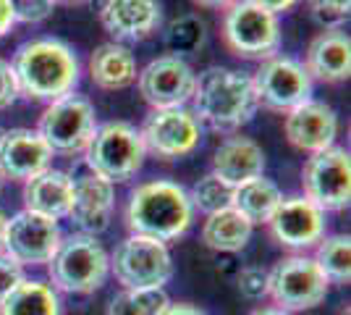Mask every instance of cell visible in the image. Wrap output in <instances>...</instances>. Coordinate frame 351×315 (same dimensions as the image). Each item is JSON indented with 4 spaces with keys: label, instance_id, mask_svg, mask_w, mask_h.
<instances>
[{
    "label": "cell",
    "instance_id": "cell-21",
    "mask_svg": "<svg viewBox=\"0 0 351 315\" xmlns=\"http://www.w3.org/2000/svg\"><path fill=\"white\" fill-rule=\"evenodd\" d=\"M218 179L231 187H239L249 179H257L265 174V152L249 137H228L220 142L213 155V171Z\"/></svg>",
    "mask_w": 351,
    "mask_h": 315
},
{
    "label": "cell",
    "instance_id": "cell-30",
    "mask_svg": "<svg viewBox=\"0 0 351 315\" xmlns=\"http://www.w3.org/2000/svg\"><path fill=\"white\" fill-rule=\"evenodd\" d=\"M231 200H234V187L226 184L223 179H218L215 174H207L197 181L189 189V202L194 210L199 213H218L223 208H231Z\"/></svg>",
    "mask_w": 351,
    "mask_h": 315
},
{
    "label": "cell",
    "instance_id": "cell-13",
    "mask_svg": "<svg viewBox=\"0 0 351 315\" xmlns=\"http://www.w3.org/2000/svg\"><path fill=\"white\" fill-rule=\"evenodd\" d=\"M60 242L63 231L58 221L24 208L8 218L3 253H8L19 266H47L58 253Z\"/></svg>",
    "mask_w": 351,
    "mask_h": 315
},
{
    "label": "cell",
    "instance_id": "cell-8",
    "mask_svg": "<svg viewBox=\"0 0 351 315\" xmlns=\"http://www.w3.org/2000/svg\"><path fill=\"white\" fill-rule=\"evenodd\" d=\"M328 276L315 257L289 255L267 270V297L283 313L312 310L328 297Z\"/></svg>",
    "mask_w": 351,
    "mask_h": 315
},
{
    "label": "cell",
    "instance_id": "cell-36",
    "mask_svg": "<svg viewBox=\"0 0 351 315\" xmlns=\"http://www.w3.org/2000/svg\"><path fill=\"white\" fill-rule=\"evenodd\" d=\"M16 24V3L14 0H0V37H5Z\"/></svg>",
    "mask_w": 351,
    "mask_h": 315
},
{
    "label": "cell",
    "instance_id": "cell-14",
    "mask_svg": "<svg viewBox=\"0 0 351 315\" xmlns=\"http://www.w3.org/2000/svg\"><path fill=\"white\" fill-rule=\"evenodd\" d=\"M194 79H197V74L191 71L189 63L168 53V56L149 60L136 74V87L152 110L184 108L191 100Z\"/></svg>",
    "mask_w": 351,
    "mask_h": 315
},
{
    "label": "cell",
    "instance_id": "cell-25",
    "mask_svg": "<svg viewBox=\"0 0 351 315\" xmlns=\"http://www.w3.org/2000/svg\"><path fill=\"white\" fill-rule=\"evenodd\" d=\"M280 200H283V195H280L278 184L273 179L257 176V179H249L234 187L231 208L239 210L252 226H257L270 221V215L280 205Z\"/></svg>",
    "mask_w": 351,
    "mask_h": 315
},
{
    "label": "cell",
    "instance_id": "cell-28",
    "mask_svg": "<svg viewBox=\"0 0 351 315\" xmlns=\"http://www.w3.org/2000/svg\"><path fill=\"white\" fill-rule=\"evenodd\" d=\"M207 24L197 14L176 16L173 21L162 32V43L171 50V56H184V53H194L205 45Z\"/></svg>",
    "mask_w": 351,
    "mask_h": 315
},
{
    "label": "cell",
    "instance_id": "cell-42",
    "mask_svg": "<svg viewBox=\"0 0 351 315\" xmlns=\"http://www.w3.org/2000/svg\"><path fill=\"white\" fill-rule=\"evenodd\" d=\"M56 3H79V0H56Z\"/></svg>",
    "mask_w": 351,
    "mask_h": 315
},
{
    "label": "cell",
    "instance_id": "cell-39",
    "mask_svg": "<svg viewBox=\"0 0 351 315\" xmlns=\"http://www.w3.org/2000/svg\"><path fill=\"white\" fill-rule=\"evenodd\" d=\"M194 3H197V5H199V8H223V11H226V8H228V5H234L236 0H194Z\"/></svg>",
    "mask_w": 351,
    "mask_h": 315
},
{
    "label": "cell",
    "instance_id": "cell-17",
    "mask_svg": "<svg viewBox=\"0 0 351 315\" xmlns=\"http://www.w3.org/2000/svg\"><path fill=\"white\" fill-rule=\"evenodd\" d=\"M53 150L37 129H5L0 132V176L3 181H29L47 171Z\"/></svg>",
    "mask_w": 351,
    "mask_h": 315
},
{
    "label": "cell",
    "instance_id": "cell-22",
    "mask_svg": "<svg viewBox=\"0 0 351 315\" xmlns=\"http://www.w3.org/2000/svg\"><path fill=\"white\" fill-rule=\"evenodd\" d=\"M24 202H27V210L47 215L53 221L69 218L73 202V179L66 171L47 168L34 179L24 181Z\"/></svg>",
    "mask_w": 351,
    "mask_h": 315
},
{
    "label": "cell",
    "instance_id": "cell-29",
    "mask_svg": "<svg viewBox=\"0 0 351 315\" xmlns=\"http://www.w3.org/2000/svg\"><path fill=\"white\" fill-rule=\"evenodd\" d=\"M168 302L162 289H123L110 300L105 315H160Z\"/></svg>",
    "mask_w": 351,
    "mask_h": 315
},
{
    "label": "cell",
    "instance_id": "cell-24",
    "mask_svg": "<svg viewBox=\"0 0 351 315\" xmlns=\"http://www.w3.org/2000/svg\"><path fill=\"white\" fill-rule=\"evenodd\" d=\"M252 229L254 226L236 208H223L207 215L202 224V242L215 253H241L252 240Z\"/></svg>",
    "mask_w": 351,
    "mask_h": 315
},
{
    "label": "cell",
    "instance_id": "cell-12",
    "mask_svg": "<svg viewBox=\"0 0 351 315\" xmlns=\"http://www.w3.org/2000/svg\"><path fill=\"white\" fill-rule=\"evenodd\" d=\"M139 135L145 142V150L152 152L158 161H178L199 148L202 124L186 105L184 108H162V110H152L147 116Z\"/></svg>",
    "mask_w": 351,
    "mask_h": 315
},
{
    "label": "cell",
    "instance_id": "cell-27",
    "mask_svg": "<svg viewBox=\"0 0 351 315\" xmlns=\"http://www.w3.org/2000/svg\"><path fill=\"white\" fill-rule=\"evenodd\" d=\"M315 263L328 276V281L336 284H349L351 279V240L346 234H336L320 240L317 253H315Z\"/></svg>",
    "mask_w": 351,
    "mask_h": 315
},
{
    "label": "cell",
    "instance_id": "cell-23",
    "mask_svg": "<svg viewBox=\"0 0 351 315\" xmlns=\"http://www.w3.org/2000/svg\"><path fill=\"white\" fill-rule=\"evenodd\" d=\"M136 58L121 43H103L89 56V79L100 90H126L136 82Z\"/></svg>",
    "mask_w": 351,
    "mask_h": 315
},
{
    "label": "cell",
    "instance_id": "cell-34",
    "mask_svg": "<svg viewBox=\"0 0 351 315\" xmlns=\"http://www.w3.org/2000/svg\"><path fill=\"white\" fill-rule=\"evenodd\" d=\"M14 3L16 21H24V24H40L56 8V0H14Z\"/></svg>",
    "mask_w": 351,
    "mask_h": 315
},
{
    "label": "cell",
    "instance_id": "cell-32",
    "mask_svg": "<svg viewBox=\"0 0 351 315\" xmlns=\"http://www.w3.org/2000/svg\"><path fill=\"white\" fill-rule=\"evenodd\" d=\"M307 5L315 14V19H320L322 24L341 21L351 11V0H307ZM333 27H338V24H333Z\"/></svg>",
    "mask_w": 351,
    "mask_h": 315
},
{
    "label": "cell",
    "instance_id": "cell-19",
    "mask_svg": "<svg viewBox=\"0 0 351 315\" xmlns=\"http://www.w3.org/2000/svg\"><path fill=\"white\" fill-rule=\"evenodd\" d=\"M105 32L118 40H147L160 30L162 11L158 0H105L100 11Z\"/></svg>",
    "mask_w": 351,
    "mask_h": 315
},
{
    "label": "cell",
    "instance_id": "cell-9",
    "mask_svg": "<svg viewBox=\"0 0 351 315\" xmlns=\"http://www.w3.org/2000/svg\"><path fill=\"white\" fill-rule=\"evenodd\" d=\"M97 129L95 105L82 95H66L47 103L40 116L37 132L47 142L53 155H79L87 150L89 139Z\"/></svg>",
    "mask_w": 351,
    "mask_h": 315
},
{
    "label": "cell",
    "instance_id": "cell-31",
    "mask_svg": "<svg viewBox=\"0 0 351 315\" xmlns=\"http://www.w3.org/2000/svg\"><path fill=\"white\" fill-rule=\"evenodd\" d=\"M236 286H239L241 297L263 300V297H267V270L260 268V266H247V268L239 270Z\"/></svg>",
    "mask_w": 351,
    "mask_h": 315
},
{
    "label": "cell",
    "instance_id": "cell-26",
    "mask_svg": "<svg viewBox=\"0 0 351 315\" xmlns=\"http://www.w3.org/2000/svg\"><path fill=\"white\" fill-rule=\"evenodd\" d=\"M0 315H60L58 292L45 281L24 279L0 302Z\"/></svg>",
    "mask_w": 351,
    "mask_h": 315
},
{
    "label": "cell",
    "instance_id": "cell-18",
    "mask_svg": "<svg viewBox=\"0 0 351 315\" xmlns=\"http://www.w3.org/2000/svg\"><path fill=\"white\" fill-rule=\"evenodd\" d=\"M113 184L97 174H82L73 179V202L69 210L71 224L79 229V234L87 237H97L110 226V215H113Z\"/></svg>",
    "mask_w": 351,
    "mask_h": 315
},
{
    "label": "cell",
    "instance_id": "cell-5",
    "mask_svg": "<svg viewBox=\"0 0 351 315\" xmlns=\"http://www.w3.org/2000/svg\"><path fill=\"white\" fill-rule=\"evenodd\" d=\"M50 286L69 294H92L105 284L110 273V255L97 237L71 234L63 237L58 253L47 263Z\"/></svg>",
    "mask_w": 351,
    "mask_h": 315
},
{
    "label": "cell",
    "instance_id": "cell-3",
    "mask_svg": "<svg viewBox=\"0 0 351 315\" xmlns=\"http://www.w3.org/2000/svg\"><path fill=\"white\" fill-rule=\"evenodd\" d=\"M191 221H194V208L189 202V192L181 184L168 179L139 184L126 205L129 231L160 242L184 237Z\"/></svg>",
    "mask_w": 351,
    "mask_h": 315
},
{
    "label": "cell",
    "instance_id": "cell-1",
    "mask_svg": "<svg viewBox=\"0 0 351 315\" xmlns=\"http://www.w3.org/2000/svg\"><path fill=\"white\" fill-rule=\"evenodd\" d=\"M11 66L19 84V97L37 103H53L73 95L82 76L73 47L56 37H37L19 45Z\"/></svg>",
    "mask_w": 351,
    "mask_h": 315
},
{
    "label": "cell",
    "instance_id": "cell-2",
    "mask_svg": "<svg viewBox=\"0 0 351 315\" xmlns=\"http://www.w3.org/2000/svg\"><path fill=\"white\" fill-rule=\"evenodd\" d=\"M191 103L199 124L223 135H234L247 126L260 108L252 76L226 66H210L194 79Z\"/></svg>",
    "mask_w": 351,
    "mask_h": 315
},
{
    "label": "cell",
    "instance_id": "cell-16",
    "mask_svg": "<svg viewBox=\"0 0 351 315\" xmlns=\"http://www.w3.org/2000/svg\"><path fill=\"white\" fill-rule=\"evenodd\" d=\"M283 135L289 145L302 152H322L336 145L338 137V116L336 110L322 100L309 97L302 105L291 108L283 119Z\"/></svg>",
    "mask_w": 351,
    "mask_h": 315
},
{
    "label": "cell",
    "instance_id": "cell-20",
    "mask_svg": "<svg viewBox=\"0 0 351 315\" xmlns=\"http://www.w3.org/2000/svg\"><path fill=\"white\" fill-rule=\"evenodd\" d=\"M304 69L312 76V82L338 84L346 82L351 74V40L341 27L322 30L307 47Z\"/></svg>",
    "mask_w": 351,
    "mask_h": 315
},
{
    "label": "cell",
    "instance_id": "cell-11",
    "mask_svg": "<svg viewBox=\"0 0 351 315\" xmlns=\"http://www.w3.org/2000/svg\"><path fill=\"white\" fill-rule=\"evenodd\" d=\"M302 189L312 205L325 210L349 208L351 200V155L343 148H328L309 155L302 168Z\"/></svg>",
    "mask_w": 351,
    "mask_h": 315
},
{
    "label": "cell",
    "instance_id": "cell-38",
    "mask_svg": "<svg viewBox=\"0 0 351 315\" xmlns=\"http://www.w3.org/2000/svg\"><path fill=\"white\" fill-rule=\"evenodd\" d=\"M252 3H257L260 8H265V11H270V14H283V11H289V8H293L299 0H252Z\"/></svg>",
    "mask_w": 351,
    "mask_h": 315
},
{
    "label": "cell",
    "instance_id": "cell-40",
    "mask_svg": "<svg viewBox=\"0 0 351 315\" xmlns=\"http://www.w3.org/2000/svg\"><path fill=\"white\" fill-rule=\"evenodd\" d=\"M5 226H8V215L0 208V250H3V240H5Z\"/></svg>",
    "mask_w": 351,
    "mask_h": 315
},
{
    "label": "cell",
    "instance_id": "cell-15",
    "mask_svg": "<svg viewBox=\"0 0 351 315\" xmlns=\"http://www.w3.org/2000/svg\"><path fill=\"white\" fill-rule=\"evenodd\" d=\"M267 226L276 244L293 253L312 250L320 244V240H325V213L304 195L283 197Z\"/></svg>",
    "mask_w": 351,
    "mask_h": 315
},
{
    "label": "cell",
    "instance_id": "cell-41",
    "mask_svg": "<svg viewBox=\"0 0 351 315\" xmlns=\"http://www.w3.org/2000/svg\"><path fill=\"white\" fill-rule=\"evenodd\" d=\"M249 315H289V313H283L278 307H263V310H254V313H249Z\"/></svg>",
    "mask_w": 351,
    "mask_h": 315
},
{
    "label": "cell",
    "instance_id": "cell-43",
    "mask_svg": "<svg viewBox=\"0 0 351 315\" xmlns=\"http://www.w3.org/2000/svg\"><path fill=\"white\" fill-rule=\"evenodd\" d=\"M3 184H5V181H3V176H0V195H3Z\"/></svg>",
    "mask_w": 351,
    "mask_h": 315
},
{
    "label": "cell",
    "instance_id": "cell-35",
    "mask_svg": "<svg viewBox=\"0 0 351 315\" xmlns=\"http://www.w3.org/2000/svg\"><path fill=\"white\" fill-rule=\"evenodd\" d=\"M19 100V84H16V74L11 60L0 58V110L11 108Z\"/></svg>",
    "mask_w": 351,
    "mask_h": 315
},
{
    "label": "cell",
    "instance_id": "cell-7",
    "mask_svg": "<svg viewBox=\"0 0 351 315\" xmlns=\"http://www.w3.org/2000/svg\"><path fill=\"white\" fill-rule=\"evenodd\" d=\"M110 270L123 289H162L173 276V257L165 242L129 234L110 255Z\"/></svg>",
    "mask_w": 351,
    "mask_h": 315
},
{
    "label": "cell",
    "instance_id": "cell-37",
    "mask_svg": "<svg viewBox=\"0 0 351 315\" xmlns=\"http://www.w3.org/2000/svg\"><path fill=\"white\" fill-rule=\"evenodd\" d=\"M160 315H207L202 307H197V305H189V302H168V307L162 310Z\"/></svg>",
    "mask_w": 351,
    "mask_h": 315
},
{
    "label": "cell",
    "instance_id": "cell-33",
    "mask_svg": "<svg viewBox=\"0 0 351 315\" xmlns=\"http://www.w3.org/2000/svg\"><path fill=\"white\" fill-rule=\"evenodd\" d=\"M24 279H27L24 276V266H19L8 253L0 250V302L5 300Z\"/></svg>",
    "mask_w": 351,
    "mask_h": 315
},
{
    "label": "cell",
    "instance_id": "cell-10",
    "mask_svg": "<svg viewBox=\"0 0 351 315\" xmlns=\"http://www.w3.org/2000/svg\"><path fill=\"white\" fill-rule=\"evenodd\" d=\"M312 76L304 63L289 56H273L260 63L257 74L252 76V87L257 95V105L276 113H289L312 97Z\"/></svg>",
    "mask_w": 351,
    "mask_h": 315
},
{
    "label": "cell",
    "instance_id": "cell-4",
    "mask_svg": "<svg viewBox=\"0 0 351 315\" xmlns=\"http://www.w3.org/2000/svg\"><path fill=\"white\" fill-rule=\"evenodd\" d=\"M147 150L139 129L129 121L97 124L95 137L84 150V163L92 174L103 176L110 184H123L139 174L145 165Z\"/></svg>",
    "mask_w": 351,
    "mask_h": 315
},
{
    "label": "cell",
    "instance_id": "cell-6",
    "mask_svg": "<svg viewBox=\"0 0 351 315\" xmlns=\"http://www.w3.org/2000/svg\"><path fill=\"white\" fill-rule=\"evenodd\" d=\"M223 43L226 47L249 60H267L280 50V21L276 14L260 8L252 0H236L223 14Z\"/></svg>",
    "mask_w": 351,
    "mask_h": 315
}]
</instances>
